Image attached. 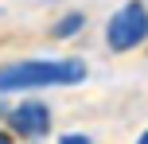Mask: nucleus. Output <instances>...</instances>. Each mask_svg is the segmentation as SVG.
Returning <instances> with one entry per match:
<instances>
[{
	"instance_id": "f03ea898",
	"label": "nucleus",
	"mask_w": 148,
	"mask_h": 144,
	"mask_svg": "<svg viewBox=\"0 0 148 144\" xmlns=\"http://www.w3.org/2000/svg\"><path fill=\"white\" fill-rule=\"evenodd\" d=\"M105 43L117 55L136 51L140 43H148V0H129V4H121L117 12L109 16V23H105Z\"/></svg>"
},
{
	"instance_id": "423d86ee",
	"label": "nucleus",
	"mask_w": 148,
	"mask_h": 144,
	"mask_svg": "<svg viewBox=\"0 0 148 144\" xmlns=\"http://www.w3.org/2000/svg\"><path fill=\"white\" fill-rule=\"evenodd\" d=\"M136 144H148V129H144V132H140V136H136Z\"/></svg>"
},
{
	"instance_id": "39448f33",
	"label": "nucleus",
	"mask_w": 148,
	"mask_h": 144,
	"mask_svg": "<svg viewBox=\"0 0 148 144\" xmlns=\"http://www.w3.org/2000/svg\"><path fill=\"white\" fill-rule=\"evenodd\" d=\"M59 144H90V136H86V132H62Z\"/></svg>"
},
{
	"instance_id": "0eeeda50",
	"label": "nucleus",
	"mask_w": 148,
	"mask_h": 144,
	"mask_svg": "<svg viewBox=\"0 0 148 144\" xmlns=\"http://www.w3.org/2000/svg\"><path fill=\"white\" fill-rule=\"evenodd\" d=\"M4 117H8V113H4V109H0V121H4Z\"/></svg>"
},
{
	"instance_id": "20e7f679",
	"label": "nucleus",
	"mask_w": 148,
	"mask_h": 144,
	"mask_svg": "<svg viewBox=\"0 0 148 144\" xmlns=\"http://www.w3.org/2000/svg\"><path fill=\"white\" fill-rule=\"evenodd\" d=\"M82 27H86V12H66L55 23V39H70V35H78Z\"/></svg>"
},
{
	"instance_id": "7ed1b4c3",
	"label": "nucleus",
	"mask_w": 148,
	"mask_h": 144,
	"mask_svg": "<svg viewBox=\"0 0 148 144\" xmlns=\"http://www.w3.org/2000/svg\"><path fill=\"white\" fill-rule=\"evenodd\" d=\"M8 132L12 136H23V140H39L51 132V105L39 98H23L20 105L8 109Z\"/></svg>"
},
{
	"instance_id": "f257e3e1",
	"label": "nucleus",
	"mask_w": 148,
	"mask_h": 144,
	"mask_svg": "<svg viewBox=\"0 0 148 144\" xmlns=\"http://www.w3.org/2000/svg\"><path fill=\"white\" fill-rule=\"evenodd\" d=\"M86 82L82 59H20L0 66V93H27L51 86H78Z\"/></svg>"
}]
</instances>
